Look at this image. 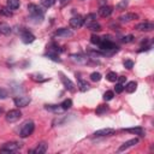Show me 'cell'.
<instances>
[{
    "instance_id": "1",
    "label": "cell",
    "mask_w": 154,
    "mask_h": 154,
    "mask_svg": "<svg viewBox=\"0 0 154 154\" xmlns=\"http://www.w3.org/2000/svg\"><path fill=\"white\" fill-rule=\"evenodd\" d=\"M20 148H22V143H20V142L12 141V142H7V143H5V144L0 148V153L10 154V153H14V152H17V150L20 149Z\"/></svg>"
},
{
    "instance_id": "2",
    "label": "cell",
    "mask_w": 154,
    "mask_h": 154,
    "mask_svg": "<svg viewBox=\"0 0 154 154\" xmlns=\"http://www.w3.org/2000/svg\"><path fill=\"white\" fill-rule=\"evenodd\" d=\"M34 129H35L34 122H31V120L25 122V123L22 125L20 130H19V136H20L22 138H25V137L30 136V135L34 132Z\"/></svg>"
},
{
    "instance_id": "3",
    "label": "cell",
    "mask_w": 154,
    "mask_h": 154,
    "mask_svg": "<svg viewBox=\"0 0 154 154\" xmlns=\"http://www.w3.org/2000/svg\"><path fill=\"white\" fill-rule=\"evenodd\" d=\"M22 117V112L19 109H11L6 113V120L10 123H14L17 120H19Z\"/></svg>"
},
{
    "instance_id": "4",
    "label": "cell",
    "mask_w": 154,
    "mask_h": 154,
    "mask_svg": "<svg viewBox=\"0 0 154 154\" xmlns=\"http://www.w3.org/2000/svg\"><path fill=\"white\" fill-rule=\"evenodd\" d=\"M84 24V18L82 16H75L70 19V25L73 29H78Z\"/></svg>"
},
{
    "instance_id": "5",
    "label": "cell",
    "mask_w": 154,
    "mask_h": 154,
    "mask_svg": "<svg viewBox=\"0 0 154 154\" xmlns=\"http://www.w3.org/2000/svg\"><path fill=\"white\" fill-rule=\"evenodd\" d=\"M28 11L30 13V16H43V10L41 7H38L35 4H29L28 5Z\"/></svg>"
},
{
    "instance_id": "6",
    "label": "cell",
    "mask_w": 154,
    "mask_h": 154,
    "mask_svg": "<svg viewBox=\"0 0 154 154\" xmlns=\"http://www.w3.org/2000/svg\"><path fill=\"white\" fill-rule=\"evenodd\" d=\"M30 101L31 100L28 96H18V97H16L13 100V102H14V105L17 107H25V106H28L30 103Z\"/></svg>"
},
{
    "instance_id": "7",
    "label": "cell",
    "mask_w": 154,
    "mask_h": 154,
    "mask_svg": "<svg viewBox=\"0 0 154 154\" xmlns=\"http://www.w3.org/2000/svg\"><path fill=\"white\" fill-rule=\"evenodd\" d=\"M135 28L140 31H152L154 29V24L152 22H142V23H138Z\"/></svg>"
},
{
    "instance_id": "8",
    "label": "cell",
    "mask_w": 154,
    "mask_h": 154,
    "mask_svg": "<svg viewBox=\"0 0 154 154\" xmlns=\"http://www.w3.org/2000/svg\"><path fill=\"white\" fill-rule=\"evenodd\" d=\"M114 132H116L114 129H109V128H107V129H100V130L95 131V132L93 134V136H94V137H103V136L113 135Z\"/></svg>"
},
{
    "instance_id": "9",
    "label": "cell",
    "mask_w": 154,
    "mask_h": 154,
    "mask_svg": "<svg viewBox=\"0 0 154 154\" xmlns=\"http://www.w3.org/2000/svg\"><path fill=\"white\" fill-rule=\"evenodd\" d=\"M60 79H61V82H63V84H64V87L69 90V91H75L76 90V88H75V84L67 78V77H65L63 73H60Z\"/></svg>"
},
{
    "instance_id": "10",
    "label": "cell",
    "mask_w": 154,
    "mask_h": 154,
    "mask_svg": "<svg viewBox=\"0 0 154 154\" xmlns=\"http://www.w3.org/2000/svg\"><path fill=\"white\" fill-rule=\"evenodd\" d=\"M138 143V138H131V140H129V141H126V142H124L119 148H118V152H123V150H125V149H128V148H130V147H132V146H135V144H137Z\"/></svg>"
},
{
    "instance_id": "11",
    "label": "cell",
    "mask_w": 154,
    "mask_h": 154,
    "mask_svg": "<svg viewBox=\"0 0 154 154\" xmlns=\"http://www.w3.org/2000/svg\"><path fill=\"white\" fill-rule=\"evenodd\" d=\"M112 12H113V8H112L111 6L102 5V6H100V8H99V14H100L101 17H108V16L112 14Z\"/></svg>"
},
{
    "instance_id": "12",
    "label": "cell",
    "mask_w": 154,
    "mask_h": 154,
    "mask_svg": "<svg viewBox=\"0 0 154 154\" xmlns=\"http://www.w3.org/2000/svg\"><path fill=\"white\" fill-rule=\"evenodd\" d=\"M20 37H22V41H23L24 43H32V42L35 41V36H34L31 32L26 31V30L22 32Z\"/></svg>"
},
{
    "instance_id": "13",
    "label": "cell",
    "mask_w": 154,
    "mask_h": 154,
    "mask_svg": "<svg viewBox=\"0 0 154 154\" xmlns=\"http://www.w3.org/2000/svg\"><path fill=\"white\" fill-rule=\"evenodd\" d=\"M55 35L59 36V37H70V36L73 35V32L67 28H60L55 31Z\"/></svg>"
},
{
    "instance_id": "14",
    "label": "cell",
    "mask_w": 154,
    "mask_h": 154,
    "mask_svg": "<svg viewBox=\"0 0 154 154\" xmlns=\"http://www.w3.org/2000/svg\"><path fill=\"white\" fill-rule=\"evenodd\" d=\"M46 150H47V143H46V142H40V143L36 146V148L31 150V153H35V154H43V153H46Z\"/></svg>"
},
{
    "instance_id": "15",
    "label": "cell",
    "mask_w": 154,
    "mask_h": 154,
    "mask_svg": "<svg viewBox=\"0 0 154 154\" xmlns=\"http://www.w3.org/2000/svg\"><path fill=\"white\" fill-rule=\"evenodd\" d=\"M137 17H138V16H137L136 13H125V14H123V16L119 17V22L126 23V22H130V20H132V19H136Z\"/></svg>"
},
{
    "instance_id": "16",
    "label": "cell",
    "mask_w": 154,
    "mask_h": 154,
    "mask_svg": "<svg viewBox=\"0 0 154 154\" xmlns=\"http://www.w3.org/2000/svg\"><path fill=\"white\" fill-rule=\"evenodd\" d=\"M71 59L79 64H85L88 61V57L82 55V54H71Z\"/></svg>"
},
{
    "instance_id": "17",
    "label": "cell",
    "mask_w": 154,
    "mask_h": 154,
    "mask_svg": "<svg viewBox=\"0 0 154 154\" xmlns=\"http://www.w3.org/2000/svg\"><path fill=\"white\" fill-rule=\"evenodd\" d=\"M124 131L126 132H131V134H135V135H138V136H144V130L140 126H136V128H128V129H123Z\"/></svg>"
},
{
    "instance_id": "18",
    "label": "cell",
    "mask_w": 154,
    "mask_h": 154,
    "mask_svg": "<svg viewBox=\"0 0 154 154\" xmlns=\"http://www.w3.org/2000/svg\"><path fill=\"white\" fill-rule=\"evenodd\" d=\"M10 32H11V26L5 22H0V34L1 35H8Z\"/></svg>"
},
{
    "instance_id": "19",
    "label": "cell",
    "mask_w": 154,
    "mask_h": 154,
    "mask_svg": "<svg viewBox=\"0 0 154 154\" xmlns=\"http://www.w3.org/2000/svg\"><path fill=\"white\" fill-rule=\"evenodd\" d=\"M45 108H46L47 111H51V112H54V113H59V112L64 111L60 105H46Z\"/></svg>"
},
{
    "instance_id": "20",
    "label": "cell",
    "mask_w": 154,
    "mask_h": 154,
    "mask_svg": "<svg viewBox=\"0 0 154 154\" xmlns=\"http://www.w3.org/2000/svg\"><path fill=\"white\" fill-rule=\"evenodd\" d=\"M136 88H137V83H136L135 81L128 82V83H126V85L124 87V89H125L128 93H134V91L136 90Z\"/></svg>"
},
{
    "instance_id": "21",
    "label": "cell",
    "mask_w": 154,
    "mask_h": 154,
    "mask_svg": "<svg viewBox=\"0 0 154 154\" xmlns=\"http://www.w3.org/2000/svg\"><path fill=\"white\" fill-rule=\"evenodd\" d=\"M85 26H87L89 30H91V31H100V30H101V25H100L96 20H94V22H91V23L87 24Z\"/></svg>"
},
{
    "instance_id": "22",
    "label": "cell",
    "mask_w": 154,
    "mask_h": 154,
    "mask_svg": "<svg viewBox=\"0 0 154 154\" xmlns=\"http://www.w3.org/2000/svg\"><path fill=\"white\" fill-rule=\"evenodd\" d=\"M6 4L11 10H16L19 7V0H6Z\"/></svg>"
},
{
    "instance_id": "23",
    "label": "cell",
    "mask_w": 154,
    "mask_h": 154,
    "mask_svg": "<svg viewBox=\"0 0 154 154\" xmlns=\"http://www.w3.org/2000/svg\"><path fill=\"white\" fill-rule=\"evenodd\" d=\"M78 87H79V90L81 91H87L89 89V84L85 81H83V79H79L78 81Z\"/></svg>"
},
{
    "instance_id": "24",
    "label": "cell",
    "mask_w": 154,
    "mask_h": 154,
    "mask_svg": "<svg viewBox=\"0 0 154 154\" xmlns=\"http://www.w3.org/2000/svg\"><path fill=\"white\" fill-rule=\"evenodd\" d=\"M95 19H96V14H95V13H89V14H87V17L84 18V24L87 25V24L94 22Z\"/></svg>"
},
{
    "instance_id": "25",
    "label": "cell",
    "mask_w": 154,
    "mask_h": 154,
    "mask_svg": "<svg viewBox=\"0 0 154 154\" xmlns=\"http://www.w3.org/2000/svg\"><path fill=\"white\" fill-rule=\"evenodd\" d=\"M46 57L49 58V59H52V60H54V61H60V59H59V57H58V53H54V52L48 51V53L46 54Z\"/></svg>"
},
{
    "instance_id": "26",
    "label": "cell",
    "mask_w": 154,
    "mask_h": 154,
    "mask_svg": "<svg viewBox=\"0 0 154 154\" xmlns=\"http://www.w3.org/2000/svg\"><path fill=\"white\" fill-rule=\"evenodd\" d=\"M60 106L63 107V109H69V108L72 106V100H71V99H66V100H64V101L61 102Z\"/></svg>"
},
{
    "instance_id": "27",
    "label": "cell",
    "mask_w": 154,
    "mask_h": 154,
    "mask_svg": "<svg viewBox=\"0 0 154 154\" xmlns=\"http://www.w3.org/2000/svg\"><path fill=\"white\" fill-rule=\"evenodd\" d=\"M108 111V106L107 105H100L97 108H96V114H103Z\"/></svg>"
},
{
    "instance_id": "28",
    "label": "cell",
    "mask_w": 154,
    "mask_h": 154,
    "mask_svg": "<svg viewBox=\"0 0 154 154\" xmlns=\"http://www.w3.org/2000/svg\"><path fill=\"white\" fill-rule=\"evenodd\" d=\"M90 79L93 82H99L101 79V73L100 72H93V73H90Z\"/></svg>"
},
{
    "instance_id": "29",
    "label": "cell",
    "mask_w": 154,
    "mask_h": 154,
    "mask_svg": "<svg viewBox=\"0 0 154 154\" xmlns=\"http://www.w3.org/2000/svg\"><path fill=\"white\" fill-rule=\"evenodd\" d=\"M106 78L109 81V82H116L117 81V78H118V76H117V73L116 72H108L107 73V76H106Z\"/></svg>"
},
{
    "instance_id": "30",
    "label": "cell",
    "mask_w": 154,
    "mask_h": 154,
    "mask_svg": "<svg viewBox=\"0 0 154 154\" xmlns=\"http://www.w3.org/2000/svg\"><path fill=\"white\" fill-rule=\"evenodd\" d=\"M113 96H114V93H113L112 90H107V91L103 94V100H105V101H109V100L113 99Z\"/></svg>"
},
{
    "instance_id": "31",
    "label": "cell",
    "mask_w": 154,
    "mask_h": 154,
    "mask_svg": "<svg viewBox=\"0 0 154 154\" xmlns=\"http://www.w3.org/2000/svg\"><path fill=\"white\" fill-rule=\"evenodd\" d=\"M55 1H57V0H42L41 4H42L43 7H52V6L55 4Z\"/></svg>"
},
{
    "instance_id": "32",
    "label": "cell",
    "mask_w": 154,
    "mask_h": 154,
    "mask_svg": "<svg viewBox=\"0 0 154 154\" xmlns=\"http://www.w3.org/2000/svg\"><path fill=\"white\" fill-rule=\"evenodd\" d=\"M126 6H128V0H123L119 4H117V10H120V11L122 10H125Z\"/></svg>"
},
{
    "instance_id": "33",
    "label": "cell",
    "mask_w": 154,
    "mask_h": 154,
    "mask_svg": "<svg viewBox=\"0 0 154 154\" xmlns=\"http://www.w3.org/2000/svg\"><path fill=\"white\" fill-rule=\"evenodd\" d=\"M0 13H1V14H5V16H11V14H12V11H11L10 7H2V8L0 10Z\"/></svg>"
},
{
    "instance_id": "34",
    "label": "cell",
    "mask_w": 154,
    "mask_h": 154,
    "mask_svg": "<svg viewBox=\"0 0 154 154\" xmlns=\"http://www.w3.org/2000/svg\"><path fill=\"white\" fill-rule=\"evenodd\" d=\"M90 42L94 43V45H99V43L101 42V37H99V36H96V35H93V36L90 37Z\"/></svg>"
},
{
    "instance_id": "35",
    "label": "cell",
    "mask_w": 154,
    "mask_h": 154,
    "mask_svg": "<svg viewBox=\"0 0 154 154\" xmlns=\"http://www.w3.org/2000/svg\"><path fill=\"white\" fill-rule=\"evenodd\" d=\"M34 23H41L43 20V16H30Z\"/></svg>"
},
{
    "instance_id": "36",
    "label": "cell",
    "mask_w": 154,
    "mask_h": 154,
    "mask_svg": "<svg viewBox=\"0 0 154 154\" xmlns=\"http://www.w3.org/2000/svg\"><path fill=\"white\" fill-rule=\"evenodd\" d=\"M124 43H130V42H132L134 41V36L132 35H126V36H124L123 37V40H122Z\"/></svg>"
},
{
    "instance_id": "37",
    "label": "cell",
    "mask_w": 154,
    "mask_h": 154,
    "mask_svg": "<svg viewBox=\"0 0 154 154\" xmlns=\"http://www.w3.org/2000/svg\"><path fill=\"white\" fill-rule=\"evenodd\" d=\"M124 66L128 69V70H131L134 67V61L132 60H125L124 61Z\"/></svg>"
},
{
    "instance_id": "38",
    "label": "cell",
    "mask_w": 154,
    "mask_h": 154,
    "mask_svg": "<svg viewBox=\"0 0 154 154\" xmlns=\"http://www.w3.org/2000/svg\"><path fill=\"white\" fill-rule=\"evenodd\" d=\"M7 96H8L7 90L4 89V88H0V99H6Z\"/></svg>"
},
{
    "instance_id": "39",
    "label": "cell",
    "mask_w": 154,
    "mask_h": 154,
    "mask_svg": "<svg viewBox=\"0 0 154 154\" xmlns=\"http://www.w3.org/2000/svg\"><path fill=\"white\" fill-rule=\"evenodd\" d=\"M114 89H116V93H122L124 90V85L122 83H117L116 87H114Z\"/></svg>"
},
{
    "instance_id": "40",
    "label": "cell",
    "mask_w": 154,
    "mask_h": 154,
    "mask_svg": "<svg viewBox=\"0 0 154 154\" xmlns=\"http://www.w3.org/2000/svg\"><path fill=\"white\" fill-rule=\"evenodd\" d=\"M117 81H119V83H122V84H123V83L126 81V77H124V76H120V77H118V78H117Z\"/></svg>"
},
{
    "instance_id": "41",
    "label": "cell",
    "mask_w": 154,
    "mask_h": 154,
    "mask_svg": "<svg viewBox=\"0 0 154 154\" xmlns=\"http://www.w3.org/2000/svg\"><path fill=\"white\" fill-rule=\"evenodd\" d=\"M59 1H60V4H61V5L64 6V5H66V4H67V2L70 1V0H59Z\"/></svg>"
},
{
    "instance_id": "42",
    "label": "cell",
    "mask_w": 154,
    "mask_h": 154,
    "mask_svg": "<svg viewBox=\"0 0 154 154\" xmlns=\"http://www.w3.org/2000/svg\"><path fill=\"white\" fill-rule=\"evenodd\" d=\"M0 112H1V109H0Z\"/></svg>"
}]
</instances>
